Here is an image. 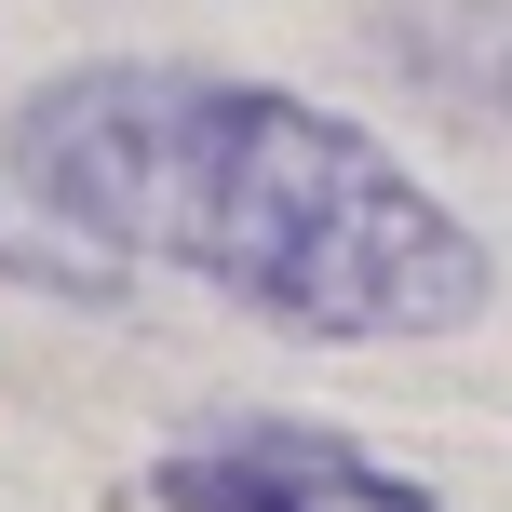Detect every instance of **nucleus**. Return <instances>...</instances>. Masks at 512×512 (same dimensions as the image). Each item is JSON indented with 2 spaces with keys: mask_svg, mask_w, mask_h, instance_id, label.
<instances>
[{
  "mask_svg": "<svg viewBox=\"0 0 512 512\" xmlns=\"http://www.w3.org/2000/svg\"><path fill=\"white\" fill-rule=\"evenodd\" d=\"M0 162L95 256H162V270L216 283L230 310L324 337V351L459 337L499 297L486 243L378 135L310 95H270V81L108 54V68H68L27 95Z\"/></svg>",
  "mask_w": 512,
  "mask_h": 512,
  "instance_id": "f257e3e1",
  "label": "nucleus"
},
{
  "mask_svg": "<svg viewBox=\"0 0 512 512\" xmlns=\"http://www.w3.org/2000/svg\"><path fill=\"white\" fill-rule=\"evenodd\" d=\"M162 512H432L418 472H378L337 432H283V418H243V432H203L149 472Z\"/></svg>",
  "mask_w": 512,
  "mask_h": 512,
  "instance_id": "f03ea898",
  "label": "nucleus"
},
{
  "mask_svg": "<svg viewBox=\"0 0 512 512\" xmlns=\"http://www.w3.org/2000/svg\"><path fill=\"white\" fill-rule=\"evenodd\" d=\"M391 68L445 108H499L512 122V0H418L391 27Z\"/></svg>",
  "mask_w": 512,
  "mask_h": 512,
  "instance_id": "7ed1b4c3",
  "label": "nucleus"
}]
</instances>
